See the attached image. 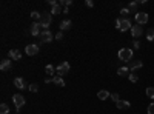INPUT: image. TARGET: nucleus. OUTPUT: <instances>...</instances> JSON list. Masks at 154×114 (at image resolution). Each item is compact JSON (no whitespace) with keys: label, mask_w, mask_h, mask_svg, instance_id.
Segmentation results:
<instances>
[{"label":"nucleus","mask_w":154,"mask_h":114,"mask_svg":"<svg viewBox=\"0 0 154 114\" xmlns=\"http://www.w3.org/2000/svg\"><path fill=\"white\" fill-rule=\"evenodd\" d=\"M52 20V14L51 12H42V16H40V20H39V25L40 28H43V31L48 29V26Z\"/></svg>","instance_id":"nucleus-1"},{"label":"nucleus","mask_w":154,"mask_h":114,"mask_svg":"<svg viewBox=\"0 0 154 114\" xmlns=\"http://www.w3.org/2000/svg\"><path fill=\"white\" fill-rule=\"evenodd\" d=\"M131 22H130V19H117L116 20V28L119 29V31H128V29H131Z\"/></svg>","instance_id":"nucleus-2"},{"label":"nucleus","mask_w":154,"mask_h":114,"mask_svg":"<svg viewBox=\"0 0 154 114\" xmlns=\"http://www.w3.org/2000/svg\"><path fill=\"white\" fill-rule=\"evenodd\" d=\"M119 59L122 60V62H131L133 60V49H130V48H122L119 51Z\"/></svg>","instance_id":"nucleus-3"},{"label":"nucleus","mask_w":154,"mask_h":114,"mask_svg":"<svg viewBox=\"0 0 154 114\" xmlns=\"http://www.w3.org/2000/svg\"><path fill=\"white\" fill-rule=\"evenodd\" d=\"M69 70H71V65H69L68 62H62V63H60V65L57 66V68H56L57 74H59L60 77H62L63 74H68V72H69Z\"/></svg>","instance_id":"nucleus-4"},{"label":"nucleus","mask_w":154,"mask_h":114,"mask_svg":"<svg viewBox=\"0 0 154 114\" xmlns=\"http://www.w3.org/2000/svg\"><path fill=\"white\" fill-rule=\"evenodd\" d=\"M12 102H14L16 108L20 110V108L25 105V97H23L22 94H14V96H12Z\"/></svg>","instance_id":"nucleus-5"},{"label":"nucleus","mask_w":154,"mask_h":114,"mask_svg":"<svg viewBox=\"0 0 154 114\" xmlns=\"http://www.w3.org/2000/svg\"><path fill=\"white\" fill-rule=\"evenodd\" d=\"M52 39H56V37L52 36V32H51L49 29H46V31H42V32H40V40H42V42L48 43V42H51Z\"/></svg>","instance_id":"nucleus-6"},{"label":"nucleus","mask_w":154,"mask_h":114,"mask_svg":"<svg viewBox=\"0 0 154 114\" xmlns=\"http://www.w3.org/2000/svg\"><path fill=\"white\" fill-rule=\"evenodd\" d=\"M148 19H150V17H148V14H146V12H137V14H136V22H137V25H140V26L148 22Z\"/></svg>","instance_id":"nucleus-7"},{"label":"nucleus","mask_w":154,"mask_h":114,"mask_svg":"<svg viewBox=\"0 0 154 114\" xmlns=\"http://www.w3.org/2000/svg\"><path fill=\"white\" fill-rule=\"evenodd\" d=\"M130 31H131V36L133 37H140L143 34V29H142V26H140V25H133Z\"/></svg>","instance_id":"nucleus-8"},{"label":"nucleus","mask_w":154,"mask_h":114,"mask_svg":"<svg viewBox=\"0 0 154 114\" xmlns=\"http://www.w3.org/2000/svg\"><path fill=\"white\" fill-rule=\"evenodd\" d=\"M25 52L28 56H36L37 52H39V45H34V43H31V45H28L25 48Z\"/></svg>","instance_id":"nucleus-9"},{"label":"nucleus","mask_w":154,"mask_h":114,"mask_svg":"<svg viewBox=\"0 0 154 114\" xmlns=\"http://www.w3.org/2000/svg\"><path fill=\"white\" fill-rule=\"evenodd\" d=\"M14 86H16V88H19V90H25V88H28V86H26L25 79H22V77H16V79H14Z\"/></svg>","instance_id":"nucleus-10"},{"label":"nucleus","mask_w":154,"mask_h":114,"mask_svg":"<svg viewBox=\"0 0 154 114\" xmlns=\"http://www.w3.org/2000/svg\"><path fill=\"white\" fill-rule=\"evenodd\" d=\"M142 66H143L142 60H134V62H130V66H128V68H130L133 72H134L136 70H140V68H142Z\"/></svg>","instance_id":"nucleus-11"},{"label":"nucleus","mask_w":154,"mask_h":114,"mask_svg":"<svg viewBox=\"0 0 154 114\" xmlns=\"http://www.w3.org/2000/svg\"><path fill=\"white\" fill-rule=\"evenodd\" d=\"M117 74H119L120 77H128V76L131 74V70L128 68V66H122V68L117 70Z\"/></svg>","instance_id":"nucleus-12"},{"label":"nucleus","mask_w":154,"mask_h":114,"mask_svg":"<svg viewBox=\"0 0 154 114\" xmlns=\"http://www.w3.org/2000/svg\"><path fill=\"white\" fill-rule=\"evenodd\" d=\"M29 31H31V34L34 36V37H36V36H40V32H42V31H40V25H39V22H34V23H32Z\"/></svg>","instance_id":"nucleus-13"},{"label":"nucleus","mask_w":154,"mask_h":114,"mask_svg":"<svg viewBox=\"0 0 154 114\" xmlns=\"http://www.w3.org/2000/svg\"><path fill=\"white\" fill-rule=\"evenodd\" d=\"M9 59L11 60H20L22 59V52L19 49H9Z\"/></svg>","instance_id":"nucleus-14"},{"label":"nucleus","mask_w":154,"mask_h":114,"mask_svg":"<svg viewBox=\"0 0 154 114\" xmlns=\"http://www.w3.org/2000/svg\"><path fill=\"white\" fill-rule=\"evenodd\" d=\"M116 105H117L119 110H130V106H131V103L126 102V100H119Z\"/></svg>","instance_id":"nucleus-15"},{"label":"nucleus","mask_w":154,"mask_h":114,"mask_svg":"<svg viewBox=\"0 0 154 114\" xmlns=\"http://www.w3.org/2000/svg\"><path fill=\"white\" fill-rule=\"evenodd\" d=\"M71 20H62L60 22V25H59V28H60V31H65V29H69L71 28Z\"/></svg>","instance_id":"nucleus-16"},{"label":"nucleus","mask_w":154,"mask_h":114,"mask_svg":"<svg viewBox=\"0 0 154 114\" xmlns=\"http://www.w3.org/2000/svg\"><path fill=\"white\" fill-rule=\"evenodd\" d=\"M110 96H111V94H110L106 90H100V91L97 92V99H100V100H106Z\"/></svg>","instance_id":"nucleus-17"},{"label":"nucleus","mask_w":154,"mask_h":114,"mask_svg":"<svg viewBox=\"0 0 154 114\" xmlns=\"http://www.w3.org/2000/svg\"><path fill=\"white\" fill-rule=\"evenodd\" d=\"M52 83L57 85V86H65V80L60 76H54V77H52Z\"/></svg>","instance_id":"nucleus-18"},{"label":"nucleus","mask_w":154,"mask_h":114,"mask_svg":"<svg viewBox=\"0 0 154 114\" xmlns=\"http://www.w3.org/2000/svg\"><path fill=\"white\" fill-rule=\"evenodd\" d=\"M0 70H2V71L11 70V60H3V62L0 63Z\"/></svg>","instance_id":"nucleus-19"},{"label":"nucleus","mask_w":154,"mask_h":114,"mask_svg":"<svg viewBox=\"0 0 154 114\" xmlns=\"http://www.w3.org/2000/svg\"><path fill=\"white\" fill-rule=\"evenodd\" d=\"M45 72H46V76H54L56 68H54L52 65H46V66H45Z\"/></svg>","instance_id":"nucleus-20"},{"label":"nucleus","mask_w":154,"mask_h":114,"mask_svg":"<svg viewBox=\"0 0 154 114\" xmlns=\"http://www.w3.org/2000/svg\"><path fill=\"white\" fill-rule=\"evenodd\" d=\"M60 12H63V9H62V6H60V5H56V6H52V8H51V14H60Z\"/></svg>","instance_id":"nucleus-21"},{"label":"nucleus","mask_w":154,"mask_h":114,"mask_svg":"<svg viewBox=\"0 0 154 114\" xmlns=\"http://www.w3.org/2000/svg\"><path fill=\"white\" fill-rule=\"evenodd\" d=\"M9 113V106L6 103H2L0 105V114H8Z\"/></svg>","instance_id":"nucleus-22"},{"label":"nucleus","mask_w":154,"mask_h":114,"mask_svg":"<svg viewBox=\"0 0 154 114\" xmlns=\"http://www.w3.org/2000/svg\"><path fill=\"white\" fill-rule=\"evenodd\" d=\"M146 39H148L150 42H153V40H154V28H150L148 31H146Z\"/></svg>","instance_id":"nucleus-23"},{"label":"nucleus","mask_w":154,"mask_h":114,"mask_svg":"<svg viewBox=\"0 0 154 114\" xmlns=\"http://www.w3.org/2000/svg\"><path fill=\"white\" fill-rule=\"evenodd\" d=\"M40 16H42V14H40V12H37V11H32V12H31V19H32V20H37V22L40 20Z\"/></svg>","instance_id":"nucleus-24"},{"label":"nucleus","mask_w":154,"mask_h":114,"mask_svg":"<svg viewBox=\"0 0 154 114\" xmlns=\"http://www.w3.org/2000/svg\"><path fill=\"white\" fill-rule=\"evenodd\" d=\"M28 90H29L31 92H37V91H39V85H37V83H31V85L28 86Z\"/></svg>","instance_id":"nucleus-25"},{"label":"nucleus","mask_w":154,"mask_h":114,"mask_svg":"<svg viewBox=\"0 0 154 114\" xmlns=\"http://www.w3.org/2000/svg\"><path fill=\"white\" fill-rule=\"evenodd\" d=\"M146 96H148L150 99H154V88H153V86L146 88Z\"/></svg>","instance_id":"nucleus-26"},{"label":"nucleus","mask_w":154,"mask_h":114,"mask_svg":"<svg viewBox=\"0 0 154 114\" xmlns=\"http://www.w3.org/2000/svg\"><path fill=\"white\" fill-rule=\"evenodd\" d=\"M128 79H130V82H133V83H136V82H137V80H139L137 74H134V72H131V74L128 76Z\"/></svg>","instance_id":"nucleus-27"},{"label":"nucleus","mask_w":154,"mask_h":114,"mask_svg":"<svg viewBox=\"0 0 154 114\" xmlns=\"http://www.w3.org/2000/svg\"><path fill=\"white\" fill-rule=\"evenodd\" d=\"M137 6H139V2H131L130 6H128V9L130 11H134V9H137Z\"/></svg>","instance_id":"nucleus-28"},{"label":"nucleus","mask_w":154,"mask_h":114,"mask_svg":"<svg viewBox=\"0 0 154 114\" xmlns=\"http://www.w3.org/2000/svg\"><path fill=\"white\" fill-rule=\"evenodd\" d=\"M59 5H65L66 8H68L69 5H72V2H71V0H59Z\"/></svg>","instance_id":"nucleus-29"},{"label":"nucleus","mask_w":154,"mask_h":114,"mask_svg":"<svg viewBox=\"0 0 154 114\" xmlns=\"http://www.w3.org/2000/svg\"><path fill=\"white\" fill-rule=\"evenodd\" d=\"M110 97H111V100H114V102H116V103H117V102H119V100H120V96L117 94V92H112V94H111Z\"/></svg>","instance_id":"nucleus-30"},{"label":"nucleus","mask_w":154,"mask_h":114,"mask_svg":"<svg viewBox=\"0 0 154 114\" xmlns=\"http://www.w3.org/2000/svg\"><path fill=\"white\" fill-rule=\"evenodd\" d=\"M148 114H154V102L148 105Z\"/></svg>","instance_id":"nucleus-31"},{"label":"nucleus","mask_w":154,"mask_h":114,"mask_svg":"<svg viewBox=\"0 0 154 114\" xmlns=\"http://www.w3.org/2000/svg\"><path fill=\"white\" fill-rule=\"evenodd\" d=\"M120 14H122V16H128L130 14V9L128 8H123L122 11H120Z\"/></svg>","instance_id":"nucleus-32"},{"label":"nucleus","mask_w":154,"mask_h":114,"mask_svg":"<svg viewBox=\"0 0 154 114\" xmlns=\"http://www.w3.org/2000/svg\"><path fill=\"white\" fill-rule=\"evenodd\" d=\"M46 3H48V5H51V6H56V5H59V2H56V0H46Z\"/></svg>","instance_id":"nucleus-33"},{"label":"nucleus","mask_w":154,"mask_h":114,"mask_svg":"<svg viewBox=\"0 0 154 114\" xmlns=\"http://www.w3.org/2000/svg\"><path fill=\"white\" fill-rule=\"evenodd\" d=\"M86 6H88V8H92V6H94V2H92V0H86Z\"/></svg>","instance_id":"nucleus-34"},{"label":"nucleus","mask_w":154,"mask_h":114,"mask_svg":"<svg viewBox=\"0 0 154 114\" xmlns=\"http://www.w3.org/2000/svg\"><path fill=\"white\" fill-rule=\"evenodd\" d=\"M56 39H57V40H62V39H63V32H62V31H60V32H57Z\"/></svg>","instance_id":"nucleus-35"},{"label":"nucleus","mask_w":154,"mask_h":114,"mask_svg":"<svg viewBox=\"0 0 154 114\" xmlns=\"http://www.w3.org/2000/svg\"><path fill=\"white\" fill-rule=\"evenodd\" d=\"M133 45H134V48H136V49H139V48H140V43H139V40H134V43H133Z\"/></svg>","instance_id":"nucleus-36"},{"label":"nucleus","mask_w":154,"mask_h":114,"mask_svg":"<svg viewBox=\"0 0 154 114\" xmlns=\"http://www.w3.org/2000/svg\"><path fill=\"white\" fill-rule=\"evenodd\" d=\"M52 82V77H45V83H51Z\"/></svg>","instance_id":"nucleus-37"}]
</instances>
